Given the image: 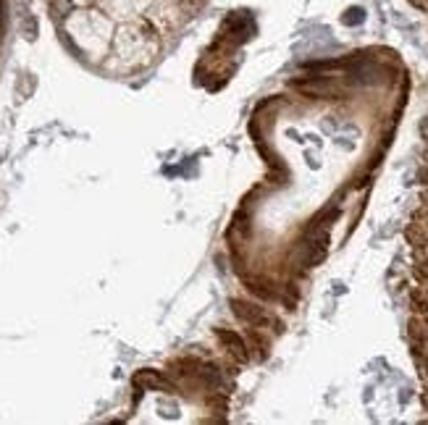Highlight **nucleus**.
I'll return each instance as SVG.
<instances>
[{
    "instance_id": "4",
    "label": "nucleus",
    "mask_w": 428,
    "mask_h": 425,
    "mask_svg": "<svg viewBox=\"0 0 428 425\" xmlns=\"http://www.w3.org/2000/svg\"><path fill=\"white\" fill-rule=\"evenodd\" d=\"M134 383L140 388H155V391H174V383L166 378V376H160L155 370H142L134 376Z\"/></svg>"
},
{
    "instance_id": "1",
    "label": "nucleus",
    "mask_w": 428,
    "mask_h": 425,
    "mask_svg": "<svg viewBox=\"0 0 428 425\" xmlns=\"http://www.w3.org/2000/svg\"><path fill=\"white\" fill-rule=\"evenodd\" d=\"M158 50V32L153 29L150 21H137V24H126V27L116 35L113 40L111 58L119 61L121 71H134L148 66Z\"/></svg>"
},
{
    "instance_id": "7",
    "label": "nucleus",
    "mask_w": 428,
    "mask_h": 425,
    "mask_svg": "<svg viewBox=\"0 0 428 425\" xmlns=\"http://www.w3.org/2000/svg\"><path fill=\"white\" fill-rule=\"evenodd\" d=\"M415 8H420V11H428V0H410Z\"/></svg>"
},
{
    "instance_id": "6",
    "label": "nucleus",
    "mask_w": 428,
    "mask_h": 425,
    "mask_svg": "<svg viewBox=\"0 0 428 425\" xmlns=\"http://www.w3.org/2000/svg\"><path fill=\"white\" fill-rule=\"evenodd\" d=\"M363 19H365V13L360 8H352L345 13V24H360Z\"/></svg>"
},
{
    "instance_id": "3",
    "label": "nucleus",
    "mask_w": 428,
    "mask_h": 425,
    "mask_svg": "<svg viewBox=\"0 0 428 425\" xmlns=\"http://www.w3.org/2000/svg\"><path fill=\"white\" fill-rule=\"evenodd\" d=\"M215 339L224 347V357H229L234 365L242 368V365H247L252 360L250 344H247V339H244L242 333L232 331V328H215Z\"/></svg>"
},
{
    "instance_id": "5",
    "label": "nucleus",
    "mask_w": 428,
    "mask_h": 425,
    "mask_svg": "<svg viewBox=\"0 0 428 425\" xmlns=\"http://www.w3.org/2000/svg\"><path fill=\"white\" fill-rule=\"evenodd\" d=\"M247 292L250 294H255L258 299H273V284L271 281H252V278H247Z\"/></svg>"
},
{
    "instance_id": "2",
    "label": "nucleus",
    "mask_w": 428,
    "mask_h": 425,
    "mask_svg": "<svg viewBox=\"0 0 428 425\" xmlns=\"http://www.w3.org/2000/svg\"><path fill=\"white\" fill-rule=\"evenodd\" d=\"M232 313L237 321H242L247 328H261V331H271V333H281L284 331V323H281L276 315L266 310L263 305L252 302V299H239L234 297L232 302Z\"/></svg>"
}]
</instances>
